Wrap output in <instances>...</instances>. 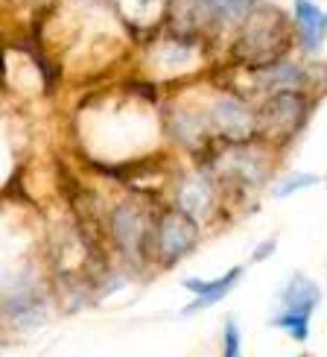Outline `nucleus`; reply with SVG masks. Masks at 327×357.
Listing matches in <instances>:
<instances>
[{
	"mask_svg": "<svg viewBox=\"0 0 327 357\" xmlns=\"http://www.w3.org/2000/svg\"><path fill=\"white\" fill-rule=\"evenodd\" d=\"M295 18L301 24V41L307 50H319V44L327 36V12H321L313 0H298L295 3Z\"/></svg>",
	"mask_w": 327,
	"mask_h": 357,
	"instance_id": "obj_7",
	"label": "nucleus"
},
{
	"mask_svg": "<svg viewBox=\"0 0 327 357\" xmlns=\"http://www.w3.org/2000/svg\"><path fill=\"white\" fill-rule=\"evenodd\" d=\"M319 299H321L319 287L304 275H295L289 281V287L284 290V296H280L284 310H292V314H313V307L319 305Z\"/></svg>",
	"mask_w": 327,
	"mask_h": 357,
	"instance_id": "obj_8",
	"label": "nucleus"
},
{
	"mask_svg": "<svg viewBox=\"0 0 327 357\" xmlns=\"http://www.w3.org/2000/svg\"><path fill=\"white\" fill-rule=\"evenodd\" d=\"M211 121L228 141H248L257 129V121H255V114L248 112V106H243L240 100H228V97L214 106Z\"/></svg>",
	"mask_w": 327,
	"mask_h": 357,
	"instance_id": "obj_2",
	"label": "nucleus"
},
{
	"mask_svg": "<svg viewBox=\"0 0 327 357\" xmlns=\"http://www.w3.org/2000/svg\"><path fill=\"white\" fill-rule=\"evenodd\" d=\"M225 354L228 357L240 354V331H237V322L234 319L225 322Z\"/></svg>",
	"mask_w": 327,
	"mask_h": 357,
	"instance_id": "obj_15",
	"label": "nucleus"
},
{
	"mask_svg": "<svg viewBox=\"0 0 327 357\" xmlns=\"http://www.w3.org/2000/svg\"><path fill=\"white\" fill-rule=\"evenodd\" d=\"M173 9L178 18L184 21L187 29L211 21V18H219V0H175Z\"/></svg>",
	"mask_w": 327,
	"mask_h": 357,
	"instance_id": "obj_10",
	"label": "nucleus"
},
{
	"mask_svg": "<svg viewBox=\"0 0 327 357\" xmlns=\"http://www.w3.org/2000/svg\"><path fill=\"white\" fill-rule=\"evenodd\" d=\"M178 202H182V211L190 214L193 220H202L207 214V208H211V188H207L205 176H196L184 182L182 193H178Z\"/></svg>",
	"mask_w": 327,
	"mask_h": 357,
	"instance_id": "obj_9",
	"label": "nucleus"
},
{
	"mask_svg": "<svg viewBox=\"0 0 327 357\" xmlns=\"http://www.w3.org/2000/svg\"><path fill=\"white\" fill-rule=\"evenodd\" d=\"M240 275H243V270H240V266H237V270L225 273L222 278H214V281L187 278V281H184V287L196 293L199 299L193 302V305H187V307H184V317H190V314H199L202 307H211V305H216V302L222 299V296L234 290V284H237V281H240Z\"/></svg>",
	"mask_w": 327,
	"mask_h": 357,
	"instance_id": "obj_5",
	"label": "nucleus"
},
{
	"mask_svg": "<svg viewBox=\"0 0 327 357\" xmlns=\"http://www.w3.org/2000/svg\"><path fill=\"white\" fill-rule=\"evenodd\" d=\"M6 317L18 319L21 325H33L41 322L44 317V302H41V293L35 281H24L18 287H6Z\"/></svg>",
	"mask_w": 327,
	"mask_h": 357,
	"instance_id": "obj_3",
	"label": "nucleus"
},
{
	"mask_svg": "<svg viewBox=\"0 0 327 357\" xmlns=\"http://www.w3.org/2000/svg\"><path fill=\"white\" fill-rule=\"evenodd\" d=\"M304 79V73L298 68H292L287 62H280V65H272V68H266L260 73V82L266 88H272V91H287V88H295V85H301Z\"/></svg>",
	"mask_w": 327,
	"mask_h": 357,
	"instance_id": "obj_11",
	"label": "nucleus"
},
{
	"mask_svg": "<svg viewBox=\"0 0 327 357\" xmlns=\"http://www.w3.org/2000/svg\"><path fill=\"white\" fill-rule=\"evenodd\" d=\"M263 123L275 126L278 132H292L301 123V100L295 94L278 91L263 109Z\"/></svg>",
	"mask_w": 327,
	"mask_h": 357,
	"instance_id": "obj_6",
	"label": "nucleus"
},
{
	"mask_svg": "<svg viewBox=\"0 0 327 357\" xmlns=\"http://www.w3.org/2000/svg\"><path fill=\"white\" fill-rule=\"evenodd\" d=\"M272 325H278V328H287L292 340H307V334H310V314H292V310H284L280 317L272 319Z\"/></svg>",
	"mask_w": 327,
	"mask_h": 357,
	"instance_id": "obj_12",
	"label": "nucleus"
},
{
	"mask_svg": "<svg viewBox=\"0 0 327 357\" xmlns=\"http://www.w3.org/2000/svg\"><path fill=\"white\" fill-rule=\"evenodd\" d=\"M111 229L120 249H126L129 255H138L143 241H146V226H143V214L135 205H123L111 214Z\"/></svg>",
	"mask_w": 327,
	"mask_h": 357,
	"instance_id": "obj_4",
	"label": "nucleus"
},
{
	"mask_svg": "<svg viewBox=\"0 0 327 357\" xmlns=\"http://www.w3.org/2000/svg\"><path fill=\"white\" fill-rule=\"evenodd\" d=\"M196 243V226H193V217L184 211H173L167 217H161L158 222V252L161 258L173 264L193 249Z\"/></svg>",
	"mask_w": 327,
	"mask_h": 357,
	"instance_id": "obj_1",
	"label": "nucleus"
},
{
	"mask_svg": "<svg viewBox=\"0 0 327 357\" xmlns=\"http://www.w3.org/2000/svg\"><path fill=\"white\" fill-rule=\"evenodd\" d=\"M255 3L257 0H219V18L231 21V24H240L255 12Z\"/></svg>",
	"mask_w": 327,
	"mask_h": 357,
	"instance_id": "obj_13",
	"label": "nucleus"
},
{
	"mask_svg": "<svg viewBox=\"0 0 327 357\" xmlns=\"http://www.w3.org/2000/svg\"><path fill=\"white\" fill-rule=\"evenodd\" d=\"M316 182H319L316 176H292V178H287V182L278 188V197H289V193L301 190V188H313Z\"/></svg>",
	"mask_w": 327,
	"mask_h": 357,
	"instance_id": "obj_14",
	"label": "nucleus"
},
{
	"mask_svg": "<svg viewBox=\"0 0 327 357\" xmlns=\"http://www.w3.org/2000/svg\"><path fill=\"white\" fill-rule=\"evenodd\" d=\"M272 249H275V241H269V243H266V246H263V249L257 252V255H255V258H266V255H269V252H272Z\"/></svg>",
	"mask_w": 327,
	"mask_h": 357,
	"instance_id": "obj_16",
	"label": "nucleus"
}]
</instances>
